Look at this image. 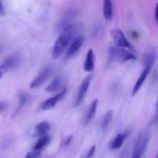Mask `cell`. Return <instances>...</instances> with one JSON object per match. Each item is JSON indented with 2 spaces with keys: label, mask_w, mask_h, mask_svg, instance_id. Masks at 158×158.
Segmentation results:
<instances>
[{
  "label": "cell",
  "mask_w": 158,
  "mask_h": 158,
  "mask_svg": "<svg viewBox=\"0 0 158 158\" xmlns=\"http://www.w3.org/2000/svg\"><path fill=\"white\" fill-rule=\"evenodd\" d=\"M80 29V25L71 24L61 31L52 48V58L53 60L59 59L65 51L67 50L73 40L77 36V35Z\"/></svg>",
  "instance_id": "cell-1"
},
{
  "label": "cell",
  "mask_w": 158,
  "mask_h": 158,
  "mask_svg": "<svg viewBox=\"0 0 158 158\" xmlns=\"http://www.w3.org/2000/svg\"><path fill=\"white\" fill-rule=\"evenodd\" d=\"M137 60V56L124 48L112 46L108 51V62L112 63L114 60L120 62H127Z\"/></svg>",
  "instance_id": "cell-2"
},
{
  "label": "cell",
  "mask_w": 158,
  "mask_h": 158,
  "mask_svg": "<svg viewBox=\"0 0 158 158\" xmlns=\"http://www.w3.org/2000/svg\"><path fill=\"white\" fill-rule=\"evenodd\" d=\"M150 140V135L146 132L139 134L133 147L132 155L131 158H141L145 152Z\"/></svg>",
  "instance_id": "cell-3"
},
{
  "label": "cell",
  "mask_w": 158,
  "mask_h": 158,
  "mask_svg": "<svg viewBox=\"0 0 158 158\" xmlns=\"http://www.w3.org/2000/svg\"><path fill=\"white\" fill-rule=\"evenodd\" d=\"M53 66H51V65H48V66H45L40 71L38 76L34 79L33 81L30 83V86H29L30 88L35 89V88L40 87L42 84H43L51 77V75L53 73Z\"/></svg>",
  "instance_id": "cell-4"
},
{
  "label": "cell",
  "mask_w": 158,
  "mask_h": 158,
  "mask_svg": "<svg viewBox=\"0 0 158 158\" xmlns=\"http://www.w3.org/2000/svg\"><path fill=\"white\" fill-rule=\"evenodd\" d=\"M20 62H21V57L19 54H14V55L9 56L5 58L2 62L1 66H0L1 77H2L3 74H5L10 69H13L18 67Z\"/></svg>",
  "instance_id": "cell-5"
},
{
  "label": "cell",
  "mask_w": 158,
  "mask_h": 158,
  "mask_svg": "<svg viewBox=\"0 0 158 158\" xmlns=\"http://www.w3.org/2000/svg\"><path fill=\"white\" fill-rule=\"evenodd\" d=\"M111 35H112L113 39H114L116 46L120 48H124V49H134L131 43L128 41L123 32L120 29H114L111 32Z\"/></svg>",
  "instance_id": "cell-6"
},
{
  "label": "cell",
  "mask_w": 158,
  "mask_h": 158,
  "mask_svg": "<svg viewBox=\"0 0 158 158\" xmlns=\"http://www.w3.org/2000/svg\"><path fill=\"white\" fill-rule=\"evenodd\" d=\"M84 40L85 37L83 35H77L73 40V42L70 43L69 47H68L67 50L66 52V55H65V59L66 60H69V59H71L72 57H73L79 52L80 48L82 47V46L83 45V43H84Z\"/></svg>",
  "instance_id": "cell-7"
},
{
  "label": "cell",
  "mask_w": 158,
  "mask_h": 158,
  "mask_svg": "<svg viewBox=\"0 0 158 158\" xmlns=\"http://www.w3.org/2000/svg\"><path fill=\"white\" fill-rule=\"evenodd\" d=\"M91 80H92V76L89 75L87 76V77H85L84 80H83V82H82L81 85H80V89H79L77 100H76V103H75L76 107L80 106V105L82 103V102L83 101V100H84L85 97H86V94H87L88 89H89Z\"/></svg>",
  "instance_id": "cell-8"
},
{
  "label": "cell",
  "mask_w": 158,
  "mask_h": 158,
  "mask_svg": "<svg viewBox=\"0 0 158 158\" xmlns=\"http://www.w3.org/2000/svg\"><path fill=\"white\" fill-rule=\"evenodd\" d=\"M77 15V12L75 9H69V10L66 11V13L63 15L61 19L59 22L58 25L56 26L57 29L61 32L63 29H64L68 26L72 24V21L76 18Z\"/></svg>",
  "instance_id": "cell-9"
},
{
  "label": "cell",
  "mask_w": 158,
  "mask_h": 158,
  "mask_svg": "<svg viewBox=\"0 0 158 158\" xmlns=\"http://www.w3.org/2000/svg\"><path fill=\"white\" fill-rule=\"evenodd\" d=\"M66 93V89L64 88L61 92H60L59 94H57L56 95L54 96V97L49 98L48 100H46L44 103L42 104L41 106V110H49L52 109L56 106V105L62 100V99L64 97L65 94Z\"/></svg>",
  "instance_id": "cell-10"
},
{
  "label": "cell",
  "mask_w": 158,
  "mask_h": 158,
  "mask_svg": "<svg viewBox=\"0 0 158 158\" xmlns=\"http://www.w3.org/2000/svg\"><path fill=\"white\" fill-rule=\"evenodd\" d=\"M128 136H129V131H123V132L117 134L110 143V148L111 150H114V151L120 148L123 145L124 140L127 138Z\"/></svg>",
  "instance_id": "cell-11"
},
{
  "label": "cell",
  "mask_w": 158,
  "mask_h": 158,
  "mask_svg": "<svg viewBox=\"0 0 158 158\" xmlns=\"http://www.w3.org/2000/svg\"><path fill=\"white\" fill-rule=\"evenodd\" d=\"M94 66H95V56H94V50L90 49L88 50L87 53H86L83 69L86 72L91 73L94 71Z\"/></svg>",
  "instance_id": "cell-12"
},
{
  "label": "cell",
  "mask_w": 158,
  "mask_h": 158,
  "mask_svg": "<svg viewBox=\"0 0 158 158\" xmlns=\"http://www.w3.org/2000/svg\"><path fill=\"white\" fill-rule=\"evenodd\" d=\"M103 14L106 22L112 21L114 17V6L112 0H103Z\"/></svg>",
  "instance_id": "cell-13"
},
{
  "label": "cell",
  "mask_w": 158,
  "mask_h": 158,
  "mask_svg": "<svg viewBox=\"0 0 158 158\" xmlns=\"http://www.w3.org/2000/svg\"><path fill=\"white\" fill-rule=\"evenodd\" d=\"M151 68L152 67H149V66H147V67L144 68L143 72L141 73L140 76L139 77L138 80H137V82H136L135 84H134V88H133V95H135V94L138 92L139 89H140V87L143 86V83L145 82L147 77H148V76L149 75L150 72H151Z\"/></svg>",
  "instance_id": "cell-14"
},
{
  "label": "cell",
  "mask_w": 158,
  "mask_h": 158,
  "mask_svg": "<svg viewBox=\"0 0 158 158\" xmlns=\"http://www.w3.org/2000/svg\"><path fill=\"white\" fill-rule=\"evenodd\" d=\"M51 126L49 122L43 121L35 126V134L39 137H43V136L48 135V132L50 131Z\"/></svg>",
  "instance_id": "cell-15"
},
{
  "label": "cell",
  "mask_w": 158,
  "mask_h": 158,
  "mask_svg": "<svg viewBox=\"0 0 158 158\" xmlns=\"http://www.w3.org/2000/svg\"><path fill=\"white\" fill-rule=\"evenodd\" d=\"M157 58V52L155 49H151L147 52L144 57V66L145 67L149 66L152 67Z\"/></svg>",
  "instance_id": "cell-16"
},
{
  "label": "cell",
  "mask_w": 158,
  "mask_h": 158,
  "mask_svg": "<svg viewBox=\"0 0 158 158\" xmlns=\"http://www.w3.org/2000/svg\"><path fill=\"white\" fill-rule=\"evenodd\" d=\"M97 105H98V100H95L94 101L92 102L90 105H89V108H88L87 111L86 113V115H85V119L84 121L86 124L89 123L91 121L93 118L94 117L96 114V111H97Z\"/></svg>",
  "instance_id": "cell-17"
},
{
  "label": "cell",
  "mask_w": 158,
  "mask_h": 158,
  "mask_svg": "<svg viewBox=\"0 0 158 158\" xmlns=\"http://www.w3.org/2000/svg\"><path fill=\"white\" fill-rule=\"evenodd\" d=\"M50 137L49 135L43 136L39 138V140H37L36 143H35L33 147V151H42L50 142Z\"/></svg>",
  "instance_id": "cell-18"
},
{
  "label": "cell",
  "mask_w": 158,
  "mask_h": 158,
  "mask_svg": "<svg viewBox=\"0 0 158 158\" xmlns=\"http://www.w3.org/2000/svg\"><path fill=\"white\" fill-rule=\"evenodd\" d=\"M62 82H63L62 77H60V76H57V77H56L55 78L52 80V82L46 86L45 89H46V91H47V92H54V91L57 90V89L60 87V86H61L62 84Z\"/></svg>",
  "instance_id": "cell-19"
},
{
  "label": "cell",
  "mask_w": 158,
  "mask_h": 158,
  "mask_svg": "<svg viewBox=\"0 0 158 158\" xmlns=\"http://www.w3.org/2000/svg\"><path fill=\"white\" fill-rule=\"evenodd\" d=\"M29 100V95H28L27 94H26V93H25V94H22L21 95L19 96V101L18 106H17L16 109H15V112H14L13 114V117H15L17 114H19V112L23 110V108L24 107L25 105L28 103Z\"/></svg>",
  "instance_id": "cell-20"
},
{
  "label": "cell",
  "mask_w": 158,
  "mask_h": 158,
  "mask_svg": "<svg viewBox=\"0 0 158 158\" xmlns=\"http://www.w3.org/2000/svg\"><path fill=\"white\" fill-rule=\"evenodd\" d=\"M113 116H114V112H113L112 110H108L106 113V114L103 117V120H102L101 123H100V127H101V129L103 131H105V130L107 129V127L110 124L111 121H112Z\"/></svg>",
  "instance_id": "cell-21"
},
{
  "label": "cell",
  "mask_w": 158,
  "mask_h": 158,
  "mask_svg": "<svg viewBox=\"0 0 158 158\" xmlns=\"http://www.w3.org/2000/svg\"><path fill=\"white\" fill-rule=\"evenodd\" d=\"M40 155H41V151H32L28 153L25 158H40Z\"/></svg>",
  "instance_id": "cell-22"
},
{
  "label": "cell",
  "mask_w": 158,
  "mask_h": 158,
  "mask_svg": "<svg viewBox=\"0 0 158 158\" xmlns=\"http://www.w3.org/2000/svg\"><path fill=\"white\" fill-rule=\"evenodd\" d=\"M95 151H96V145H93V146L90 148V149L89 150V151H88L87 154H86V158H92L94 157V154H95Z\"/></svg>",
  "instance_id": "cell-23"
},
{
  "label": "cell",
  "mask_w": 158,
  "mask_h": 158,
  "mask_svg": "<svg viewBox=\"0 0 158 158\" xmlns=\"http://www.w3.org/2000/svg\"><path fill=\"white\" fill-rule=\"evenodd\" d=\"M72 139H73V136H69V137H67V138L65 140L64 143H63V144H64V146H67V145H69V143L71 142V140H72Z\"/></svg>",
  "instance_id": "cell-24"
},
{
  "label": "cell",
  "mask_w": 158,
  "mask_h": 158,
  "mask_svg": "<svg viewBox=\"0 0 158 158\" xmlns=\"http://www.w3.org/2000/svg\"><path fill=\"white\" fill-rule=\"evenodd\" d=\"M7 109V103H5V102H2L1 103V111L2 112H4L5 110H6Z\"/></svg>",
  "instance_id": "cell-25"
},
{
  "label": "cell",
  "mask_w": 158,
  "mask_h": 158,
  "mask_svg": "<svg viewBox=\"0 0 158 158\" xmlns=\"http://www.w3.org/2000/svg\"><path fill=\"white\" fill-rule=\"evenodd\" d=\"M154 121L155 122L158 121V100H157V106H156V114H155V119H154Z\"/></svg>",
  "instance_id": "cell-26"
},
{
  "label": "cell",
  "mask_w": 158,
  "mask_h": 158,
  "mask_svg": "<svg viewBox=\"0 0 158 158\" xmlns=\"http://www.w3.org/2000/svg\"><path fill=\"white\" fill-rule=\"evenodd\" d=\"M155 18H156V21H157V24H158V3H157V4H156Z\"/></svg>",
  "instance_id": "cell-27"
},
{
  "label": "cell",
  "mask_w": 158,
  "mask_h": 158,
  "mask_svg": "<svg viewBox=\"0 0 158 158\" xmlns=\"http://www.w3.org/2000/svg\"><path fill=\"white\" fill-rule=\"evenodd\" d=\"M0 13H1V15H4L5 12H4V7H3V4L1 2V10H0Z\"/></svg>",
  "instance_id": "cell-28"
},
{
  "label": "cell",
  "mask_w": 158,
  "mask_h": 158,
  "mask_svg": "<svg viewBox=\"0 0 158 158\" xmlns=\"http://www.w3.org/2000/svg\"><path fill=\"white\" fill-rule=\"evenodd\" d=\"M156 158H158V154H157V157H156Z\"/></svg>",
  "instance_id": "cell-29"
}]
</instances>
